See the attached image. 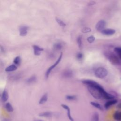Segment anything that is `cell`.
I'll list each match as a JSON object with an SVG mask.
<instances>
[{"mask_svg":"<svg viewBox=\"0 0 121 121\" xmlns=\"http://www.w3.org/2000/svg\"><path fill=\"white\" fill-rule=\"evenodd\" d=\"M82 82L87 86V89L91 95L95 99H99L104 98L106 100L114 99V96L111 94L107 92L103 86L94 80L84 79Z\"/></svg>","mask_w":121,"mask_h":121,"instance_id":"cell-1","label":"cell"},{"mask_svg":"<svg viewBox=\"0 0 121 121\" xmlns=\"http://www.w3.org/2000/svg\"><path fill=\"white\" fill-rule=\"evenodd\" d=\"M104 54L111 64L115 65H118L121 64L120 59L114 52L107 51L104 53Z\"/></svg>","mask_w":121,"mask_h":121,"instance_id":"cell-2","label":"cell"},{"mask_svg":"<svg viewBox=\"0 0 121 121\" xmlns=\"http://www.w3.org/2000/svg\"><path fill=\"white\" fill-rule=\"evenodd\" d=\"M108 73L107 70L103 67H99L97 68L94 71V74L95 77L100 79L105 78L107 76Z\"/></svg>","mask_w":121,"mask_h":121,"instance_id":"cell-3","label":"cell"},{"mask_svg":"<svg viewBox=\"0 0 121 121\" xmlns=\"http://www.w3.org/2000/svg\"><path fill=\"white\" fill-rule=\"evenodd\" d=\"M62 55H63V54H62V52H60V56H59L58 58L57 59V60L56 61V62H55L52 65L51 67H50L48 68V69H47V70L46 71V73H45V77H46V78H48L50 72H51V71H52L54 68H55L58 65V64H59V63L60 62L61 60L62 57Z\"/></svg>","mask_w":121,"mask_h":121,"instance_id":"cell-4","label":"cell"},{"mask_svg":"<svg viewBox=\"0 0 121 121\" xmlns=\"http://www.w3.org/2000/svg\"><path fill=\"white\" fill-rule=\"evenodd\" d=\"M106 23L104 20H100L97 22L95 25V29L97 31L101 32L106 26Z\"/></svg>","mask_w":121,"mask_h":121,"instance_id":"cell-5","label":"cell"},{"mask_svg":"<svg viewBox=\"0 0 121 121\" xmlns=\"http://www.w3.org/2000/svg\"><path fill=\"white\" fill-rule=\"evenodd\" d=\"M101 33L106 36H111L113 35L115 33V30L112 28H105L102 30Z\"/></svg>","mask_w":121,"mask_h":121,"instance_id":"cell-6","label":"cell"},{"mask_svg":"<svg viewBox=\"0 0 121 121\" xmlns=\"http://www.w3.org/2000/svg\"><path fill=\"white\" fill-rule=\"evenodd\" d=\"M61 106L63 108H64V109H65L67 111V114H68V118L69 119V120H70L71 121H74V119H73V118L72 117L71 115L70 109L68 105L64 104H61Z\"/></svg>","mask_w":121,"mask_h":121,"instance_id":"cell-7","label":"cell"},{"mask_svg":"<svg viewBox=\"0 0 121 121\" xmlns=\"http://www.w3.org/2000/svg\"><path fill=\"white\" fill-rule=\"evenodd\" d=\"M28 29V27L27 26H21L19 28L20 35L22 36L26 35L27 33Z\"/></svg>","mask_w":121,"mask_h":121,"instance_id":"cell-8","label":"cell"},{"mask_svg":"<svg viewBox=\"0 0 121 121\" xmlns=\"http://www.w3.org/2000/svg\"><path fill=\"white\" fill-rule=\"evenodd\" d=\"M117 103V100L116 99H112V100H110L108 101L107 102H106L105 104H104V107L105 109H107L108 108H109L111 106L114 105L115 104H116Z\"/></svg>","mask_w":121,"mask_h":121,"instance_id":"cell-9","label":"cell"},{"mask_svg":"<svg viewBox=\"0 0 121 121\" xmlns=\"http://www.w3.org/2000/svg\"><path fill=\"white\" fill-rule=\"evenodd\" d=\"M34 48V54L35 55H39L40 54V52L41 51L43 50V49L37 46V45H34L33 46Z\"/></svg>","mask_w":121,"mask_h":121,"instance_id":"cell-10","label":"cell"},{"mask_svg":"<svg viewBox=\"0 0 121 121\" xmlns=\"http://www.w3.org/2000/svg\"><path fill=\"white\" fill-rule=\"evenodd\" d=\"M114 53L121 60V47H116L114 49Z\"/></svg>","mask_w":121,"mask_h":121,"instance_id":"cell-11","label":"cell"},{"mask_svg":"<svg viewBox=\"0 0 121 121\" xmlns=\"http://www.w3.org/2000/svg\"><path fill=\"white\" fill-rule=\"evenodd\" d=\"M47 99H48V95H47V94L46 93V94H44L42 97L41 98H40V100H39V103L40 104H43L44 103H45L47 100Z\"/></svg>","mask_w":121,"mask_h":121,"instance_id":"cell-12","label":"cell"},{"mask_svg":"<svg viewBox=\"0 0 121 121\" xmlns=\"http://www.w3.org/2000/svg\"><path fill=\"white\" fill-rule=\"evenodd\" d=\"M63 75L65 78H70L72 76V71L69 69H66L64 71Z\"/></svg>","mask_w":121,"mask_h":121,"instance_id":"cell-13","label":"cell"},{"mask_svg":"<svg viewBox=\"0 0 121 121\" xmlns=\"http://www.w3.org/2000/svg\"><path fill=\"white\" fill-rule=\"evenodd\" d=\"M113 118L117 121H121V112H116L113 114Z\"/></svg>","mask_w":121,"mask_h":121,"instance_id":"cell-14","label":"cell"},{"mask_svg":"<svg viewBox=\"0 0 121 121\" xmlns=\"http://www.w3.org/2000/svg\"><path fill=\"white\" fill-rule=\"evenodd\" d=\"M77 43L78 48L80 49H82V36L79 35L77 38Z\"/></svg>","mask_w":121,"mask_h":121,"instance_id":"cell-15","label":"cell"},{"mask_svg":"<svg viewBox=\"0 0 121 121\" xmlns=\"http://www.w3.org/2000/svg\"><path fill=\"white\" fill-rule=\"evenodd\" d=\"M90 104L92 106H94L95 107L97 108L98 109H99L100 110H103V107L99 103H96V102H91Z\"/></svg>","mask_w":121,"mask_h":121,"instance_id":"cell-16","label":"cell"},{"mask_svg":"<svg viewBox=\"0 0 121 121\" xmlns=\"http://www.w3.org/2000/svg\"><path fill=\"white\" fill-rule=\"evenodd\" d=\"M17 66L15 65H11L9 66V67H7L5 69V71L7 72H10V71H13L17 69Z\"/></svg>","mask_w":121,"mask_h":121,"instance_id":"cell-17","label":"cell"},{"mask_svg":"<svg viewBox=\"0 0 121 121\" xmlns=\"http://www.w3.org/2000/svg\"><path fill=\"white\" fill-rule=\"evenodd\" d=\"M1 99L3 102H6L8 99V94L6 90H4L1 95Z\"/></svg>","mask_w":121,"mask_h":121,"instance_id":"cell-18","label":"cell"},{"mask_svg":"<svg viewBox=\"0 0 121 121\" xmlns=\"http://www.w3.org/2000/svg\"><path fill=\"white\" fill-rule=\"evenodd\" d=\"M39 115L41 117H51L52 115L51 112H45L40 113Z\"/></svg>","mask_w":121,"mask_h":121,"instance_id":"cell-19","label":"cell"},{"mask_svg":"<svg viewBox=\"0 0 121 121\" xmlns=\"http://www.w3.org/2000/svg\"><path fill=\"white\" fill-rule=\"evenodd\" d=\"M99 121V114L97 112H95L92 116L91 121Z\"/></svg>","mask_w":121,"mask_h":121,"instance_id":"cell-20","label":"cell"},{"mask_svg":"<svg viewBox=\"0 0 121 121\" xmlns=\"http://www.w3.org/2000/svg\"><path fill=\"white\" fill-rule=\"evenodd\" d=\"M6 109V110L9 112H12L13 111V108L11 104L9 103H7L5 105Z\"/></svg>","mask_w":121,"mask_h":121,"instance_id":"cell-21","label":"cell"},{"mask_svg":"<svg viewBox=\"0 0 121 121\" xmlns=\"http://www.w3.org/2000/svg\"><path fill=\"white\" fill-rule=\"evenodd\" d=\"M62 47V44L60 43H56L53 45V48L55 50H60Z\"/></svg>","mask_w":121,"mask_h":121,"instance_id":"cell-22","label":"cell"},{"mask_svg":"<svg viewBox=\"0 0 121 121\" xmlns=\"http://www.w3.org/2000/svg\"><path fill=\"white\" fill-rule=\"evenodd\" d=\"M56 21H57V23H58L60 26H61L64 27V26H66L65 23L61 19H60V18H58V17H56Z\"/></svg>","mask_w":121,"mask_h":121,"instance_id":"cell-23","label":"cell"},{"mask_svg":"<svg viewBox=\"0 0 121 121\" xmlns=\"http://www.w3.org/2000/svg\"><path fill=\"white\" fill-rule=\"evenodd\" d=\"M76 58L78 60H83V57H84V55H83V54L81 52H78L76 54Z\"/></svg>","mask_w":121,"mask_h":121,"instance_id":"cell-24","label":"cell"},{"mask_svg":"<svg viewBox=\"0 0 121 121\" xmlns=\"http://www.w3.org/2000/svg\"><path fill=\"white\" fill-rule=\"evenodd\" d=\"M66 98L67 100L69 101H73L77 99L76 96L74 95H68L66 96Z\"/></svg>","mask_w":121,"mask_h":121,"instance_id":"cell-25","label":"cell"},{"mask_svg":"<svg viewBox=\"0 0 121 121\" xmlns=\"http://www.w3.org/2000/svg\"><path fill=\"white\" fill-rule=\"evenodd\" d=\"M95 37L94 35H90L87 38V41L89 43H92L95 41Z\"/></svg>","mask_w":121,"mask_h":121,"instance_id":"cell-26","label":"cell"},{"mask_svg":"<svg viewBox=\"0 0 121 121\" xmlns=\"http://www.w3.org/2000/svg\"><path fill=\"white\" fill-rule=\"evenodd\" d=\"M91 31V29L88 27H84L81 29V32L83 33H87Z\"/></svg>","mask_w":121,"mask_h":121,"instance_id":"cell-27","label":"cell"},{"mask_svg":"<svg viewBox=\"0 0 121 121\" xmlns=\"http://www.w3.org/2000/svg\"><path fill=\"white\" fill-rule=\"evenodd\" d=\"M36 80V78L35 76H32L31 77H30V78H29L28 79H27V82L28 83H33L34 82H35V80Z\"/></svg>","mask_w":121,"mask_h":121,"instance_id":"cell-28","label":"cell"},{"mask_svg":"<svg viewBox=\"0 0 121 121\" xmlns=\"http://www.w3.org/2000/svg\"><path fill=\"white\" fill-rule=\"evenodd\" d=\"M20 61V58L19 56H17L14 60V63L16 64H19Z\"/></svg>","mask_w":121,"mask_h":121,"instance_id":"cell-29","label":"cell"},{"mask_svg":"<svg viewBox=\"0 0 121 121\" xmlns=\"http://www.w3.org/2000/svg\"><path fill=\"white\" fill-rule=\"evenodd\" d=\"M95 2L94 1H90V2H89L88 5V6H92L93 5H95Z\"/></svg>","mask_w":121,"mask_h":121,"instance_id":"cell-30","label":"cell"},{"mask_svg":"<svg viewBox=\"0 0 121 121\" xmlns=\"http://www.w3.org/2000/svg\"><path fill=\"white\" fill-rule=\"evenodd\" d=\"M117 108H119V109H121V103H119V104L117 105Z\"/></svg>","mask_w":121,"mask_h":121,"instance_id":"cell-31","label":"cell"},{"mask_svg":"<svg viewBox=\"0 0 121 121\" xmlns=\"http://www.w3.org/2000/svg\"></svg>","mask_w":121,"mask_h":121,"instance_id":"cell-32","label":"cell"},{"mask_svg":"<svg viewBox=\"0 0 121 121\" xmlns=\"http://www.w3.org/2000/svg\"></svg>","mask_w":121,"mask_h":121,"instance_id":"cell-33","label":"cell"},{"mask_svg":"<svg viewBox=\"0 0 121 121\" xmlns=\"http://www.w3.org/2000/svg\"></svg>","mask_w":121,"mask_h":121,"instance_id":"cell-34","label":"cell"}]
</instances>
